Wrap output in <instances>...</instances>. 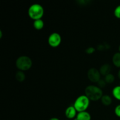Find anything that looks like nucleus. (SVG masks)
<instances>
[{
    "instance_id": "f8f14e48",
    "label": "nucleus",
    "mask_w": 120,
    "mask_h": 120,
    "mask_svg": "<svg viewBox=\"0 0 120 120\" xmlns=\"http://www.w3.org/2000/svg\"><path fill=\"white\" fill-rule=\"evenodd\" d=\"M112 60L114 65L120 69V52L116 53L113 55Z\"/></svg>"
},
{
    "instance_id": "2eb2a0df",
    "label": "nucleus",
    "mask_w": 120,
    "mask_h": 120,
    "mask_svg": "<svg viewBox=\"0 0 120 120\" xmlns=\"http://www.w3.org/2000/svg\"><path fill=\"white\" fill-rule=\"evenodd\" d=\"M104 80L107 84H111L113 83L115 80V77L114 75L110 73L109 75L104 76Z\"/></svg>"
},
{
    "instance_id": "9d476101",
    "label": "nucleus",
    "mask_w": 120,
    "mask_h": 120,
    "mask_svg": "<svg viewBox=\"0 0 120 120\" xmlns=\"http://www.w3.org/2000/svg\"><path fill=\"white\" fill-rule=\"evenodd\" d=\"M100 100L102 104L105 106H109L112 103V98L109 95H103Z\"/></svg>"
},
{
    "instance_id": "4be33fe9",
    "label": "nucleus",
    "mask_w": 120,
    "mask_h": 120,
    "mask_svg": "<svg viewBox=\"0 0 120 120\" xmlns=\"http://www.w3.org/2000/svg\"><path fill=\"white\" fill-rule=\"evenodd\" d=\"M118 78H119L120 79V69L118 71Z\"/></svg>"
},
{
    "instance_id": "a211bd4d",
    "label": "nucleus",
    "mask_w": 120,
    "mask_h": 120,
    "mask_svg": "<svg viewBox=\"0 0 120 120\" xmlns=\"http://www.w3.org/2000/svg\"><path fill=\"white\" fill-rule=\"evenodd\" d=\"M114 113L117 117L120 118V104L116 107L114 109Z\"/></svg>"
},
{
    "instance_id": "ddd939ff",
    "label": "nucleus",
    "mask_w": 120,
    "mask_h": 120,
    "mask_svg": "<svg viewBox=\"0 0 120 120\" xmlns=\"http://www.w3.org/2000/svg\"><path fill=\"white\" fill-rule=\"evenodd\" d=\"M113 97L117 100L120 101V85L114 87L112 90Z\"/></svg>"
},
{
    "instance_id": "dca6fc26",
    "label": "nucleus",
    "mask_w": 120,
    "mask_h": 120,
    "mask_svg": "<svg viewBox=\"0 0 120 120\" xmlns=\"http://www.w3.org/2000/svg\"><path fill=\"white\" fill-rule=\"evenodd\" d=\"M107 84V83H106V82L105 81L104 79H101L99 80V82L97 83V86L99 87L100 89H102V88L105 87L106 86Z\"/></svg>"
},
{
    "instance_id": "aec40b11",
    "label": "nucleus",
    "mask_w": 120,
    "mask_h": 120,
    "mask_svg": "<svg viewBox=\"0 0 120 120\" xmlns=\"http://www.w3.org/2000/svg\"><path fill=\"white\" fill-rule=\"evenodd\" d=\"M49 120H60L59 118H56V117H53V118H51Z\"/></svg>"
},
{
    "instance_id": "f03ea898",
    "label": "nucleus",
    "mask_w": 120,
    "mask_h": 120,
    "mask_svg": "<svg viewBox=\"0 0 120 120\" xmlns=\"http://www.w3.org/2000/svg\"><path fill=\"white\" fill-rule=\"evenodd\" d=\"M28 13L29 17L34 21L41 19L44 15V9L41 5L34 4L28 8Z\"/></svg>"
},
{
    "instance_id": "9b49d317",
    "label": "nucleus",
    "mask_w": 120,
    "mask_h": 120,
    "mask_svg": "<svg viewBox=\"0 0 120 120\" xmlns=\"http://www.w3.org/2000/svg\"><path fill=\"white\" fill-rule=\"evenodd\" d=\"M34 28L36 30H41L44 27V22L42 19H41L35 20L34 21V23H33Z\"/></svg>"
},
{
    "instance_id": "4468645a",
    "label": "nucleus",
    "mask_w": 120,
    "mask_h": 120,
    "mask_svg": "<svg viewBox=\"0 0 120 120\" xmlns=\"http://www.w3.org/2000/svg\"><path fill=\"white\" fill-rule=\"evenodd\" d=\"M25 75L24 72L21 70H19L15 74V79L19 82H22L25 80Z\"/></svg>"
},
{
    "instance_id": "0eeeda50",
    "label": "nucleus",
    "mask_w": 120,
    "mask_h": 120,
    "mask_svg": "<svg viewBox=\"0 0 120 120\" xmlns=\"http://www.w3.org/2000/svg\"><path fill=\"white\" fill-rule=\"evenodd\" d=\"M78 112L73 105H70L66 108L65 110V116L68 120L75 119Z\"/></svg>"
},
{
    "instance_id": "f3484780",
    "label": "nucleus",
    "mask_w": 120,
    "mask_h": 120,
    "mask_svg": "<svg viewBox=\"0 0 120 120\" xmlns=\"http://www.w3.org/2000/svg\"><path fill=\"white\" fill-rule=\"evenodd\" d=\"M114 14L115 16L117 18L120 19V5L117 6L114 9Z\"/></svg>"
},
{
    "instance_id": "f257e3e1",
    "label": "nucleus",
    "mask_w": 120,
    "mask_h": 120,
    "mask_svg": "<svg viewBox=\"0 0 120 120\" xmlns=\"http://www.w3.org/2000/svg\"><path fill=\"white\" fill-rule=\"evenodd\" d=\"M86 96L90 101H97L101 99L103 96V92L101 89L95 85H89L86 87L84 90Z\"/></svg>"
},
{
    "instance_id": "412c9836",
    "label": "nucleus",
    "mask_w": 120,
    "mask_h": 120,
    "mask_svg": "<svg viewBox=\"0 0 120 120\" xmlns=\"http://www.w3.org/2000/svg\"><path fill=\"white\" fill-rule=\"evenodd\" d=\"M2 38V30H0V38Z\"/></svg>"
},
{
    "instance_id": "6e6552de",
    "label": "nucleus",
    "mask_w": 120,
    "mask_h": 120,
    "mask_svg": "<svg viewBox=\"0 0 120 120\" xmlns=\"http://www.w3.org/2000/svg\"><path fill=\"white\" fill-rule=\"evenodd\" d=\"M111 70V66L109 64H104L100 67L99 69L100 73L101 75L105 76L106 75H109L110 73Z\"/></svg>"
},
{
    "instance_id": "423d86ee",
    "label": "nucleus",
    "mask_w": 120,
    "mask_h": 120,
    "mask_svg": "<svg viewBox=\"0 0 120 120\" xmlns=\"http://www.w3.org/2000/svg\"><path fill=\"white\" fill-rule=\"evenodd\" d=\"M87 77L90 82L97 83L101 79V74L96 68H91L87 71Z\"/></svg>"
},
{
    "instance_id": "20e7f679",
    "label": "nucleus",
    "mask_w": 120,
    "mask_h": 120,
    "mask_svg": "<svg viewBox=\"0 0 120 120\" xmlns=\"http://www.w3.org/2000/svg\"><path fill=\"white\" fill-rule=\"evenodd\" d=\"M16 66L19 70L22 71L29 70L32 66L31 59L27 56H19L16 60Z\"/></svg>"
},
{
    "instance_id": "393cba45",
    "label": "nucleus",
    "mask_w": 120,
    "mask_h": 120,
    "mask_svg": "<svg viewBox=\"0 0 120 120\" xmlns=\"http://www.w3.org/2000/svg\"></svg>"
},
{
    "instance_id": "7ed1b4c3",
    "label": "nucleus",
    "mask_w": 120,
    "mask_h": 120,
    "mask_svg": "<svg viewBox=\"0 0 120 120\" xmlns=\"http://www.w3.org/2000/svg\"><path fill=\"white\" fill-rule=\"evenodd\" d=\"M90 100L86 95L79 96L75 101L73 106L78 112L86 111L90 105Z\"/></svg>"
},
{
    "instance_id": "6ab92c4d",
    "label": "nucleus",
    "mask_w": 120,
    "mask_h": 120,
    "mask_svg": "<svg viewBox=\"0 0 120 120\" xmlns=\"http://www.w3.org/2000/svg\"><path fill=\"white\" fill-rule=\"evenodd\" d=\"M95 49L93 47H89L86 49V52L87 54H92L94 52Z\"/></svg>"
},
{
    "instance_id": "5701e85b",
    "label": "nucleus",
    "mask_w": 120,
    "mask_h": 120,
    "mask_svg": "<svg viewBox=\"0 0 120 120\" xmlns=\"http://www.w3.org/2000/svg\"><path fill=\"white\" fill-rule=\"evenodd\" d=\"M118 50H119V52H120V45L119 47H118Z\"/></svg>"
},
{
    "instance_id": "39448f33",
    "label": "nucleus",
    "mask_w": 120,
    "mask_h": 120,
    "mask_svg": "<svg viewBox=\"0 0 120 120\" xmlns=\"http://www.w3.org/2000/svg\"><path fill=\"white\" fill-rule=\"evenodd\" d=\"M48 43L52 48H57L62 42V37L59 33H52L48 37Z\"/></svg>"
},
{
    "instance_id": "1a4fd4ad",
    "label": "nucleus",
    "mask_w": 120,
    "mask_h": 120,
    "mask_svg": "<svg viewBox=\"0 0 120 120\" xmlns=\"http://www.w3.org/2000/svg\"><path fill=\"white\" fill-rule=\"evenodd\" d=\"M76 118L78 120H91V117L90 114L87 111H83L77 113Z\"/></svg>"
},
{
    "instance_id": "b1692460",
    "label": "nucleus",
    "mask_w": 120,
    "mask_h": 120,
    "mask_svg": "<svg viewBox=\"0 0 120 120\" xmlns=\"http://www.w3.org/2000/svg\"><path fill=\"white\" fill-rule=\"evenodd\" d=\"M74 120H77V118H76H76H75V119H74Z\"/></svg>"
}]
</instances>
